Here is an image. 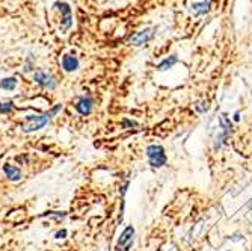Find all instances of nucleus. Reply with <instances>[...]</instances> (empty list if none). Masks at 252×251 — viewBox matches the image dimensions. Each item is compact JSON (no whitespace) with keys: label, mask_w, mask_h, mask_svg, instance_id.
I'll return each instance as SVG.
<instances>
[{"label":"nucleus","mask_w":252,"mask_h":251,"mask_svg":"<svg viewBox=\"0 0 252 251\" xmlns=\"http://www.w3.org/2000/svg\"><path fill=\"white\" fill-rule=\"evenodd\" d=\"M62 110V105L58 103L55 105L50 110H45L42 113H32V115H26L21 124V130L25 133H33L47 126L53 117H56L58 113Z\"/></svg>","instance_id":"f257e3e1"},{"label":"nucleus","mask_w":252,"mask_h":251,"mask_svg":"<svg viewBox=\"0 0 252 251\" xmlns=\"http://www.w3.org/2000/svg\"><path fill=\"white\" fill-rule=\"evenodd\" d=\"M53 8L61 12L59 32L65 34L66 31H70L73 28V9H71L70 3H66V2H55Z\"/></svg>","instance_id":"f03ea898"},{"label":"nucleus","mask_w":252,"mask_h":251,"mask_svg":"<svg viewBox=\"0 0 252 251\" xmlns=\"http://www.w3.org/2000/svg\"><path fill=\"white\" fill-rule=\"evenodd\" d=\"M147 157L150 161V165L153 168H162L166 165V154H165V148L162 145H148L147 147Z\"/></svg>","instance_id":"7ed1b4c3"},{"label":"nucleus","mask_w":252,"mask_h":251,"mask_svg":"<svg viewBox=\"0 0 252 251\" xmlns=\"http://www.w3.org/2000/svg\"><path fill=\"white\" fill-rule=\"evenodd\" d=\"M33 80H35V83H38L39 86H42V88H45V89H52V91H53V89H56V86H58L56 77H55L52 73L42 70V68H36V70H35V73H33Z\"/></svg>","instance_id":"20e7f679"},{"label":"nucleus","mask_w":252,"mask_h":251,"mask_svg":"<svg viewBox=\"0 0 252 251\" xmlns=\"http://www.w3.org/2000/svg\"><path fill=\"white\" fill-rule=\"evenodd\" d=\"M156 32H157V28H145L139 32L133 34L130 38H128V44L130 45H136V47H139V45H144L147 42H150L154 36H156Z\"/></svg>","instance_id":"39448f33"},{"label":"nucleus","mask_w":252,"mask_h":251,"mask_svg":"<svg viewBox=\"0 0 252 251\" xmlns=\"http://www.w3.org/2000/svg\"><path fill=\"white\" fill-rule=\"evenodd\" d=\"M134 242V229L133 225H127L120 235L118 244L115 247V251H130Z\"/></svg>","instance_id":"423d86ee"},{"label":"nucleus","mask_w":252,"mask_h":251,"mask_svg":"<svg viewBox=\"0 0 252 251\" xmlns=\"http://www.w3.org/2000/svg\"><path fill=\"white\" fill-rule=\"evenodd\" d=\"M219 126H220L222 132H220V135H219V138H216V143H215V148H216V150H218V148H220V145H222L223 140H225L226 136L233 132V126H231L230 118H226V115H223V113L219 117Z\"/></svg>","instance_id":"0eeeda50"},{"label":"nucleus","mask_w":252,"mask_h":251,"mask_svg":"<svg viewBox=\"0 0 252 251\" xmlns=\"http://www.w3.org/2000/svg\"><path fill=\"white\" fill-rule=\"evenodd\" d=\"M94 109V100L89 96H80L76 102V110L83 117H88Z\"/></svg>","instance_id":"6e6552de"},{"label":"nucleus","mask_w":252,"mask_h":251,"mask_svg":"<svg viewBox=\"0 0 252 251\" xmlns=\"http://www.w3.org/2000/svg\"><path fill=\"white\" fill-rule=\"evenodd\" d=\"M190 12L195 17H201V15H207L212 9V0H201V2H193L190 5Z\"/></svg>","instance_id":"1a4fd4ad"},{"label":"nucleus","mask_w":252,"mask_h":251,"mask_svg":"<svg viewBox=\"0 0 252 251\" xmlns=\"http://www.w3.org/2000/svg\"><path fill=\"white\" fill-rule=\"evenodd\" d=\"M61 64H62L63 72H66V73L77 72V70H79V67H80V61H79V58L74 56V55H63Z\"/></svg>","instance_id":"9d476101"},{"label":"nucleus","mask_w":252,"mask_h":251,"mask_svg":"<svg viewBox=\"0 0 252 251\" xmlns=\"http://www.w3.org/2000/svg\"><path fill=\"white\" fill-rule=\"evenodd\" d=\"M3 173L6 176L8 180L11 181H18L21 180V170L15 165H11V164H5L3 165Z\"/></svg>","instance_id":"9b49d317"},{"label":"nucleus","mask_w":252,"mask_h":251,"mask_svg":"<svg viewBox=\"0 0 252 251\" xmlns=\"http://www.w3.org/2000/svg\"><path fill=\"white\" fill-rule=\"evenodd\" d=\"M177 62H178V58L175 55H171L169 58H165L162 62L157 65V70L158 72H166V70H169V68H172Z\"/></svg>","instance_id":"f8f14e48"},{"label":"nucleus","mask_w":252,"mask_h":251,"mask_svg":"<svg viewBox=\"0 0 252 251\" xmlns=\"http://www.w3.org/2000/svg\"><path fill=\"white\" fill-rule=\"evenodd\" d=\"M18 85V80L17 77H5L0 80V89H3V91H14Z\"/></svg>","instance_id":"ddd939ff"},{"label":"nucleus","mask_w":252,"mask_h":251,"mask_svg":"<svg viewBox=\"0 0 252 251\" xmlns=\"http://www.w3.org/2000/svg\"><path fill=\"white\" fill-rule=\"evenodd\" d=\"M35 70V56L29 55L25 61V65H23V73H31Z\"/></svg>","instance_id":"4468645a"},{"label":"nucleus","mask_w":252,"mask_h":251,"mask_svg":"<svg viewBox=\"0 0 252 251\" xmlns=\"http://www.w3.org/2000/svg\"><path fill=\"white\" fill-rule=\"evenodd\" d=\"M14 110L12 102H0V113H11Z\"/></svg>","instance_id":"2eb2a0df"},{"label":"nucleus","mask_w":252,"mask_h":251,"mask_svg":"<svg viewBox=\"0 0 252 251\" xmlns=\"http://www.w3.org/2000/svg\"><path fill=\"white\" fill-rule=\"evenodd\" d=\"M41 216H53V218L61 219V218H65V216H66V214H65V212H55V211H49V212L42 214Z\"/></svg>","instance_id":"dca6fc26"},{"label":"nucleus","mask_w":252,"mask_h":251,"mask_svg":"<svg viewBox=\"0 0 252 251\" xmlns=\"http://www.w3.org/2000/svg\"><path fill=\"white\" fill-rule=\"evenodd\" d=\"M123 127L124 129H128V127H137V123H134V121H130V120H123Z\"/></svg>","instance_id":"f3484780"},{"label":"nucleus","mask_w":252,"mask_h":251,"mask_svg":"<svg viewBox=\"0 0 252 251\" xmlns=\"http://www.w3.org/2000/svg\"><path fill=\"white\" fill-rule=\"evenodd\" d=\"M66 236H68V232H66L65 229H62V230L56 232V235H55V238H56V239H65Z\"/></svg>","instance_id":"a211bd4d"},{"label":"nucleus","mask_w":252,"mask_h":251,"mask_svg":"<svg viewBox=\"0 0 252 251\" xmlns=\"http://www.w3.org/2000/svg\"><path fill=\"white\" fill-rule=\"evenodd\" d=\"M240 120V112H236L234 113V121H239Z\"/></svg>","instance_id":"6ab92c4d"}]
</instances>
